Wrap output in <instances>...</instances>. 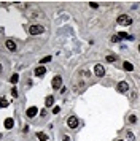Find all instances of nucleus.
<instances>
[{"label": "nucleus", "mask_w": 140, "mask_h": 141, "mask_svg": "<svg viewBox=\"0 0 140 141\" xmlns=\"http://www.w3.org/2000/svg\"><path fill=\"white\" fill-rule=\"evenodd\" d=\"M116 22L119 24V26H129V24H132V19H131L127 14H119L118 19H116Z\"/></svg>", "instance_id": "nucleus-1"}, {"label": "nucleus", "mask_w": 140, "mask_h": 141, "mask_svg": "<svg viewBox=\"0 0 140 141\" xmlns=\"http://www.w3.org/2000/svg\"><path fill=\"white\" fill-rule=\"evenodd\" d=\"M43 32H45V29H43L42 26H38V24H34V26L29 27V33L30 35H40V33H43Z\"/></svg>", "instance_id": "nucleus-2"}, {"label": "nucleus", "mask_w": 140, "mask_h": 141, "mask_svg": "<svg viewBox=\"0 0 140 141\" xmlns=\"http://www.w3.org/2000/svg\"><path fill=\"white\" fill-rule=\"evenodd\" d=\"M94 73H96V76L102 78L103 75H105V68H103V65H100V64H96V65H94Z\"/></svg>", "instance_id": "nucleus-3"}, {"label": "nucleus", "mask_w": 140, "mask_h": 141, "mask_svg": "<svg viewBox=\"0 0 140 141\" xmlns=\"http://www.w3.org/2000/svg\"><path fill=\"white\" fill-rule=\"evenodd\" d=\"M67 125L70 127V128H76V127H78V117H76V116H70V117L67 119Z\"/></svg>", "instance_id": "nucleus-4"}, {"label": "nucleus", "mask_w": 140, "mask_h": 141, "mask_svg": "<svg viewBox=\"0 0 140 141\" xmlns=\"http://www.w3.org/2000/svg\"><path fill=\"white\" fill-rule=\"evenodd\" d=\"M116 89H118V92L124 94V92L129 90V84L126 83V81H119V83H118V86H116Z\"/></svg>", "instance_id": "nucleus-5"}, {"label": "nucleus", "mask_w": 140, "mask_h": 141, "mask_svg": "<svg viewBox=\"0 0 140 141\" xmlns=\"http://www.w3.org/2000/svg\"><path fill=\"white\" fill-rule=\"evenodd\" d=\"M51 86H53V89H59L62 86V78L61 76H54L53 81H51Z\"/></svg>", "instance_id": "nucleus-6"}, {"label": "nucleus", "mask_w": 140, "mask_h": 141, "mask_svg": "<svg viewBox=\"0 0 140 141\" xmlns=\"http://www.w3.org/2000/svg\"><path fill=\"white\" fill-rule=\"evenodd\" d=\"M5 46H7V49H8V51H11V52H15V51L18 49V46H16V43L13 41V40H7Z\"/></svg>", "instance_id": "nucleus-7"}, {"label": "nucleus", "mask_w": 140, "mask_h": 141, "mask_svg": "<svg viewBox=\"0 0 140 141\" xmlns=\"http://www.w3.org/2000/svg\"><path fill=\"white\" fill-rule=\"evenodd\" d=\"M37 113H38V108L37 106H30V108H27V111H26L27 117H35Z\"/></svg>", "instance_id": "nucleus-8"}, {"label": "nucleus", "mask_w": 140, "mask_h": 141, "mask_svg": "<svg viewBox=\"0 0 140 141\" xmlns=\"http://www.w3.org/2000/svg\"><path fill=\"white\" fill-rule=\"evenodd\" d=\"M35 76H38V78H42V76H45V73H46V68L43 67V65H40L38 68H35Z\"/></svg>", "instance_id": "nucleus-9"}, {"label": "nucleus", "mask_w": 140, "mask_h": 141, "mask_svg": "<svg viewBox=\"0 0 140 141\" xmlns=\"http://www.w3.org/2000/svg\"><path fill=\"white\" fill-rule=\"evenodd\" d=\"M119 37V40H134V35H129L126 32H121V33H116Z\"/></svg>", "instance_id": "nucleus-10"}, {"label": "nucleus", "mask_w": 140, "mask_h": 141, "mask_svg": "<svg viewBox=\"0 0 140 141\" xmlns=\"http://www.w3.org/2000/svg\"><path fill=\"white\" fill-rule=\"evenodd\" d=\"M13 125H15V122H13V119L11 117H8V119H5V128H13Z\"/></svg>", "instance_id": "nucleus-11"}, {"label": "nucleus", "mask_w": 140, "mask_h": 141, "mask_svg": "<svg viewBox=\"0 0 140 141\" xmlns=\"http://www.w3.org/2000/svg\"><path fill=\"white\" fill-rule=\"evenodd\" d=\"M123 68H124L126 71H132V70H134V65L131 64V62H124V64H123Z\"/></svg>", "instance_id": "nucleus-12"}, {"label": "nucleus", "mask_w": 140, "mask_h": 141, "mask_svg": "<svg viewBox=\"0 0 140 141\" xmlns=\"http://www.w3.org/2000/svg\"><path fill=\"white\" fill-rule=\"evenodd\" d=\"M53 103H54V97H51V95H49V97H46V100H45V106H53Z\"/></svg>", "instance_id": "nucleus-13"}, {"label": "nucleus", "mask_w": 140, "mask_h": 141, "mask_svg": "<svg viewBox=\"0 0 140 141\" xmlns=\"http://www.w3.org/2000/svg\"><path fill=\"white\" fill-rule=\"evenodd\" d=\"M37 138H38L40 141H48V135L43 133V132H38V133H37Z\"/></svg>", "instance_id": "nucleus-14"}, {"label": "nucleus", "mask_w": 140, "mask_h": 141, "mask_svg": "<svg viewBox=\"0 0 140 141\" xmlns=\"http://www.w3.org/2000/svg\"><path fill=\"white\" fill-rule=\"evenodd\" d=\"M18 81H19V75H18V73H15V75H13V76L10 78V83L16 86V84H18Z\"/></svg>", "instance_id": "nucleus-15"}, {"label": "nucleus", "mask_w": 140, "mask_h": 141, "mask_svg": "<svg viewBox=\"0 0 140 141\" xmlns=\"http://www.w3.org/2000/svg\"><path fill=\"white\" fill-rule=\"evenodd\" d=\"M51 59H53V57H51V56H46V57H43L42 60H40V64H46V62H49V60H51Z\"/></svg>", "instance_id": "nucleus-16"}, {"label": "nucleus", "mask_w": 140, "mask_h": 141, "mask_svg": "<svg viewBox=\"0 0 140 141\" xmlns=\"http://www.w3.org/2000/svg\"><path fill=\"white\" fill-rule=\"evenodd\" d=\"M115 60H116V57H115V56H107V62H110V64H113Z\"/></svg>", "instance_id": "nucleus-17"}, {"label": "nucleus", "mask_w": 140, "mask_h": 141, "mask_svg": "<svg viewBox=\"0 0 140 141\" xmlns=\"http://www.w3.org/2000/svg\"><path fill=\"white\" fill-rule=\"evenodd\" d=\"M129 122H132V124H135V122H137V117H135V116H129Z\"/></svg>", "instance_id": "nucleus-18"}, {"label": "nucleus", "mask_w": 140, "mask_h": 141, "mask_svg": "<svg viewBox=\"0 0 140 141\" xmlns=\"http://www.w3.org/2000/svg\"><path fill=\"white\" fill-rule=\"evenodd\" d=\"M89 6L94 8V10H97V8H99V3H96V2H91V3H89Z\"/></svg>", "instance_id": "nucleus-19"}, {"label": "nucleus", "mask_w": 140, "mask_h": 141, "mask_svg": "<svg viewBox=\"0 0 140 141\" xmlns=\"http://www.w3.org/2000/svg\"><path fill=\"white\" fill-rule=\"evenodd\" d=\"M127 140L129 141H134V140H135V138H134V133H131V132H129V133H127Z\"/></svg>", "instance_id": "nucleus-20"}, {"label": "nucleus", "mask_w": 140, "mask_h": 141, "mask_svg": "<svg viewBox=\"0 0 140 141\" xmlns=\"http://www.w3.org/2000/svg\"><path fill=\"white\" fill-rule=\"evenodd\" d=\"M11 95L15 97V98L18 97V90H16V87H13V89H11Z\"/></svg>", "instance_id": "nucleus-21"}, {"label": "nucleus", "mask_w": 140, "mask_h": 141, "mask_svg": "<svg viewBox=\"0 0 140 141\" xmlns=\"http://www.w3.org/2000/svg\"><path fill=\"white\" fill-rule=\"evenodd\" d=\"M0 103H2V108H7L8 106V102H7V100H0Z\"/></svg>", "instance_id": "nucleus-22"}, {"label": "nucleus", "mask_w": 140, "mask_h": 141, "mask_svg": "<svg viewBox=\"0 0 140 141\" xmlns=\"http://www.w3.org/2000/svg\"><path fill=\"white\" fill-rule=\"evenodd\" d=\"M59 111H61V108H59V106H54V108H53V114H57Z\"/></svg>", "instance_id": "nucleus-23"}, {"label": "nucleus", "mask_w": 140, "mask_h": 141, "mask_svg": "<svg viewBox=\"0 0 140 141\" xmlns=\"http://www.w3.org/2000/svg\"><path fill=\"white\" fill-rule=\"evenodd\" d=\"M111 41H115V43H118V41H121V40H119V37H118V35H115L113 38H111Z\"/></svg>", "instance_id": "nucleus-24"}, {"label": "nucleus", "mask_w": 140, "mask_h": 141, "mask_svg": "<svg viewBox=\"0 0 140 141\" xmlns=\"http://www.w3.org/2000/svg\"><path fill=\"white\" fill-rule=\"evenodd\" d=\"M64 141H70V136H67V135H65V136H64Z\"/></svg>", "instance_id": "nucleus-25"}, {"label": "nucleus", "mask_w": 140, "mask_h": 141, "mask_svg": "<svg viewBox=\"0 0 140 141\" xmlns=\"http://www.w3.org/2000/svg\"><path fill=\"white\" fill-rule=\"evenodd\" d=\"M139 52H140V46H139Z\"/></svg>", "instance_id": "nucleus-26"}, {"label": "nucleus", "mask_w": 140, "mask_h": 141, "mask_svg": "<svg viewBox=\"0 0 140 141\" xmlns=\"http://www.w3.org/2000/svg\"><path fill=\"white\" fill-rule=\"evenodd\" d=\"M116 141H123V140H116Z\"/></svg>", "instance_id": "nucleus-27"}, {"label": "nucleus", "mask_w": 140, "mask_h": 141, "mask_svg": "<svg viewBox=\"0 0 140 141\" xmlns=\"http://www.w3.org/2000/svg\"><path fill=\"white\" fill-rule=\"evenodd\" d=\"M0 108H2V103H0Z\"/></svg>", "instance_id": "nucleus-28"}]
</instances>
